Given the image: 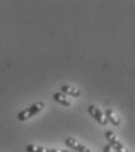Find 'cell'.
Segmentation results:
<instances>
[{
	"label": "cell",
	"instance_id": "cell-1",
	"mask_svg": "<svg viewBox=\"0 0 135 152\" xmlns=\"http://www.w3.org/2000/svg\"><path fill=\"white\" fill-rule=\"evenodd\" d=\"M43 108H44V103H43L42 101H39V102L34 103L33 105H30L29 108H27V109L20 111L19 114H18V119L21 121V122L27 121V119L34 117L35 115H38L39 113H41V111L43 110Z\"/></svg>",
	"mask_w": 135,
	"mask_h": 152
},
{
	"label": "cell",
	"instance_id": "cell-2",
	"mask_svg": "<svg viewBox=\"0 0 135 152\" xmlns=\"http://www.w3.org/2000/svg\"><path fill=\"white\" fill-rule=\"evenodd\" d=\"M105 137H106V139L110 142L111 146H112L113 149H116V152H129L128 149L119 140V138L116 137V134L113 132V131H106V132H105Z\"/></svg>",
	"mask_w": 135,
	"mask_h": 152
},
{
	"label": "cell",
	"instance_id": "cell-3",
	"mask_svg": "<svg viewBox=\"0 0 135 152\" xmlns=\"http://www.w3.org/2000/svg\"><path fill=\"white\" fill-rule=\"evenodd\" d=\"M87 110H89V114L91 115V117H93L99 124H101V125H104V126L107 125L108 122H107V119H106V116H105V114H104L97 105L91 104V105L87 108Z\"/></svg>",
	"mask_w": 135,
	"mask_h": 152
},
{
	"label": "cell",
	"instance_id": "cell-4",
	"mask_svg": "<svg viewBox=\"0 0 135 152\" xmlns=\"http://www.w3.org/2000/svg\"><path fill=\"white\" fill-rule=\"evenodd\" d=\"M65 145L68 146V148H70L72 151H77V152H93L91 149H89L86 145H84V144H82L80 142H78L76 140L75 138H72V137H69V138H66L65 139Z\"/></svg>",
	"mask_w": 135,
	"mask_h": 152
},
{
	"label": "cell",
	"instance_id": "cell-5",
	"mask_svg": "<svg viewBox=\"0 0 135 152\" xmlns=\"http://www.w3.org/2000/svg\"><path fill=\"white\" fill-rule=\"evenodd\" d=\"M27 152H75L72 150H62V149H48L44 146H39L34 144H29L26 148Z\"/></svg>",
	"mask_w": 135,
	"mask_h": 152
},
{
	"label": "cell",
	"instance_id": "cell-6",
	"mask_svg": "<svg viewBox=\"0 0 135 152\" xmlns=\"http://www.w3.org/2000/svg\"><path fill=\"white\" fill-rule=\"evenodd\" d=\"M105 116H106L107 122H110V123L113 124L114 126H119V125H120L121 119H120V117L118 116V114H116L114 110H112V109H107L106 113H105Z\"/></svg>",
	"mask_w": 135,
	"mask_h": 152
},
{
	"label": "cell",
	"instance_id": "cell-7",
	"mask_svg": "<svg viewBox=\"0 0 135 152\" xmlns=\"http://www.w3.org/2000/svg\"><path fill=\"white\" fill-rule=\"evenodd\" d=\"M61 93L64 94V95H71L74 97H79L80 94H82V90L79 88H76V87H72V86H62L61 88Z\"/></svg>",
	"mask_w": 135,
	"mask_h": 152
},
{
	"label": "cell",
	"instance_id": "cell-8",
	"mask_svg": "<svg viewBox=\"0 0 135 152\" xmlns=\"http://www.w3.org/2000/svg\"><path fill=\"white\" fill-rule=\"evenodd\" d=\"M54 99H55L56 102H58L59 104L66 107V108H70V107L72 105L71 99H70L66 95L62 94V93H56V94H54Z\"/></svg>",
	"mask_w": 135,
	"mask_h": 152
},
{
	"label": "cell",
	"instance_id": "cell-9",
	"mask_svg": "<svg viewBox=\"0 0 135 152\" xmlns=\"http://www.w3.org/2000/svg\"><path fill=\"white\" fill-rule=\"evenodd\" d=\"M103 152H113V148L111 146V144H107V145L104 148Z\"/></svg>",
	"mask_w": 135,
	"mask_h": 152
}]
</instances>
